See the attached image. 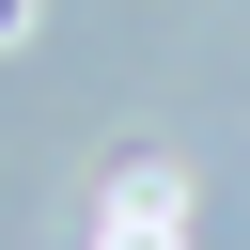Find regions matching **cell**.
I'll use <instances>...</instances> for the list:
<instances>
[{"mask_svg":"<svg viewBox=\"0 0 250 250\" xmlns=\"http://www.w3.org/2000/svg\"><path fill=\"white\" fill-rule=\"evenodd\" d=\"M109 250H172V172H141V188H109Z\"/></svg>","mask_w":250,"mask_h":250,"instance_id":"6da1fadb","label":"cell"}]
</instances>
